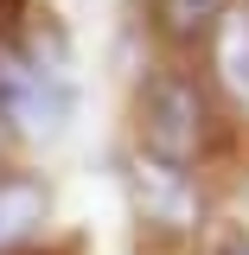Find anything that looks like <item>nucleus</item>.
<instances>
[{
  "label": "nucleus",
  "instance_id": "1",
  "mask_svg": "<svg viewBox=\"0 0 249 255\" xmlns=\"http://www.w3.org/2000/svg\"><path fill=\"white\" fill-rule=\"evenodd\" d=\"M198 134H205V96L192 77H154L141 90V140H147V159H166V166H186L198 153Z\"/></svg>",
  "mask_w": 249,
  "mask_h": 255
},
{
  "label": "nucleus",
  "instance_id": "4",
  "mask_svg": "<svg viewBox=\"0 0 249 255\" xmlns=\"http://www.w3.org/2000/svg\"><path fill=\"white\" fill-rule=\"evenodd\" d=\"M218 13H224V0H160V19L179 38H198L205 26H218Z\"/></svg>",
  "mask_w": 249,
  "mask_h": 255
},
{
  "label": "nucleus",
  "instance_id": "2",
  "mask_svg": "<svg viewBox=\"0 0 249 255\" xmlns=\"http://www.w3.org/2000/svg\"><path fill=\"white\" fill-rule=\"evenodd\" d=\"M45 211H51V198H45L38 179H26V172H0V255L19 249L26 236H38Z\"/></svg>",
  "mask_w": 249,
  "mask_h": 255
},
{
  "label": "nucleus",
  "instance_id": "6",
  "mask_svg": "<svg viewBox=\"0 0 249 255\" xmlns=\"http://www.w3.org/2000/svg\"><path fill=\"white\" fill-rule=\"evenodd\" d=\"M243 198H249V191H243Z\"/></svg>",
  "mask_w": 249,
  "mask_h": 255
},
{
  "label": "nucleus",
  "instance_id": "5",
  "mask_svg": "<svg viewBox=\"0 0 249 255\" xmlns=\"http://www.w3.org/2000/svg\"><path fill=\"white\" fill-rule=\"evenodd\" d=\"M218 255H249V236H237V243H224Z\"/></svg>",
  "mask_w": 249,
  "mask_h": 255
},
{
  "label": "nucleus",
  "instance_id": "3",
  "mask_svg": "<svg viewBox=\"0 0 249 255\" xmlns=\"http://www.w3.org/2000/svg\"><path fill=\"white\" fill-rule=\"evenodd\" d=\"M147 179H141V211L154 223H166V230H186L192 223V185L179 166H166V159H147L141 166Z\"/></svg>",
  "mask_w": 249,
  "mask_h": 255
}]
</instances>
